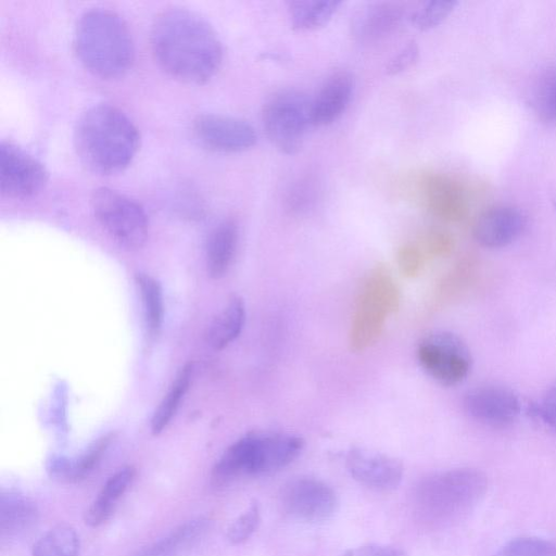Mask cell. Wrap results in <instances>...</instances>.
<instances>
[{
  "label": "cell",
  "mask_w": 556,
  "mask_h": 556,
  "mask_svg": "<svg viewBox=\"0 0 556 556\" xmlns=\"http://www.w3.org/2000/svg\"><path fill=\"white\" fill-rule=\"evenodd\" d=\"M151 47L159 65L187 84H204L219 70L223 46L213 27L186 9H169L155 18Z\"/></svg>",
  "instance_id": "1"
},
{
  "label": "cell",
  "mask_w": 556,
  "mask_h": 556,
  "mask_svg": "<svg viewBox=\"0 0 556 556\" xmlns=\"http://www.w3.org/2000/svg\"><path fill=\"white\" fill-rule=\"evenodd\" d=\"M74 144L80 161L90 170L111 175L123 170L132 161L139 134L123 111L110 104H98L77 121Z\"/></svg>",
  "instance_id": "2"
},
{
  "label": "cell",
  "mask_w": 556,
  "mask_h": 556,
  "mask_svg": "<svg viewBox=\"0 0 556 556\" xmlns=\"http://www.w3.org/2000/svg\"><path fill=\"white\" fill-rule=\"evenodd\" d=\"M488 479L473 468H455L422 478L412 495L417 520L442 528L464 519L485 496Z\"/></svg>",
  "instance_id": "3"
},
{
  "label": "cell",
  "mask_w": 556,
  "mask_h": 556,
  "mask_svg": "<svg viewBox=\"0 0 556 556\" xmlns=\"http://www.w3.org/2000/svg\"><path fill=\"white\" fill-rule=\"evenodd\" d=\"M74 43L83 65L101 78L121 77L134 62L130 31L123 18L108 9H92L81 15Z\"/></svg>",
  "instance_id": "4"
},
{
  "label": "cell",
  "mask_w": 556,
  "mask_h": 556,
  "mask_svg": "<svg viewBox=\"0 0 556 556\" xmlns=\"http://www.w3.org/2000/svg\"><path fill=\"white\" fill-rule=\"evenodd\" d=\"M301 437L282 432H251L232 443L211 473L212 484L224 486L244 476H263L291 464L302 452Z\"/></svg>",
  "instance_id": "5"
},
{
  "label": "cell",
  "mask_w": 556,
  "mask_h": 556,
  "mask_svg": "<svg viewBox=\"0 0 556 556\" xmlns=\"http://www.w3.org/2000/svg\"><path fill=\"white\" fill-rule=\"evenodd\" d=\"M400 305V292L389 271L377 266L363 279L350 329V345L364 351L380 337L388 316Z\"/></svg>",
  "instance_id": "6"
},
{
  "label": "cell",
  "mask_w": 556,
  "mask_h": 556,
  "mask_svg": "<svg viewBox=\"0 0 556 556\" xmlns=\"http://www.w3.org/2000/svg\"><path fill=\"white\" fill-rule=\"evenodd\" d=\"M309 99L295 89H283L270 96L263 105L262 123L271 144L285 154L302 148L312 125Z\"/></svg>",
  "instance_id": "7"
},
{
  "label": "cell",
  "mask_w": 556,
  "mask_h": 556,
  "mask_svg": "<svg viewBox=\"0 0 556 556\" xmlns=\"http://www.w3.org/2000/svg\"><path fill=\"white\" fill-rule=\"evenodd\" d=\"M91 207L97 220L119 245L129 250L143 245L148 237V218L136 201L102 187L93 191Z\"/></svg>",
  "instance_id": "8"
},
{
  "label": "cell",
  "mask_w": 556,
  "mask_h": 556,
  "mask_svg": "<svg viewBox=\"0 0 556 556\" xmlns=\"http://www.w3.org/2000/svg\"><path fill=\"white\" fill-rule=\"evenodd\" d=\"M424 370L442 386L462 382L471 368V355L466 342L456 333L435 330L424 336L416 349Z\"/></svg>",
  "instance_id": "9"
},
{
  "label": "cell",
  "mask_w": 556,
  "mask_h": 556,
  "mask_svg": "<svg viewBox=\"0 0 556 556\" xmlns=\"http://www.w3.org/2000/svg\"><path fill=\"white\" fill-rule=\"evenodd\" d=\"M279 503L289 517L316 523L333 516L338 498L332 488L323 480L298 477L282 486Z\"/></svg>",
  "instance_id": "10"
},
{
  "label": "cell",
  "mask_w": 556,
  "mask_h": 556,
  "mask_svg": "<svg viewBox=\"0 0 556 556\" xmlns=\"http://www.w3.org/2000/svg\"><path fill=\"white\" fill-rule=\"evenodd\" d=\"M48 173L33 155L8 141L0 144V191L11 199L36 195L46 186Z\"/></svg>",
  "instance_id": "11"
},
{
  "label": "cell",
  "mask_w": 556,
  "mask_h": 556,
  "mask_svg": "<svg viewBox=\"0 0 556 556\" xmlns=\"http://www.w3.org/2000/svg\"><path fill=\"white\" fill-rule=\"evenodd\" d=\"M195 138L204 147L219 152H241L257 140L253 126L244 119L219 115H199L193 122Z\"/></svg>",
  "instance_id": "12"
},
{
  "label": "cell",
  "mask_w": 556,
  "mask_h": 556,
  "mask_svg": "<svg viewBox=\"0 0 556 556\" xmlns=\"http://www.w3.org/2000/svg\"><path fill=\"white\" fill-rule=\"evenodd\" d=\"M465 412L475 420L504 428L513 424L520 413L515 392L497 384H483L469 390L463 400Z\"/></svg>",
  "instance_id": "13"
},
{
  "label": "cell",
  "mask_w": 556,
  "mask_h": 556,
  "mask_svg": "<svg viewBox=\"0 0 556 556\" xmlns=\"http://www.w3.org/2000/svg\"><path fill=\"white\" fill-rule=\"evenodd\" d=\"M345 466L359 484L379 492H389L399 486L403 478L402 463L390 455L353 447L345 457Z\"/></svg>",
  "instance_id": "14"
},
{
  "label": "cell",
  "mask_w": 556,
  "mask_h": 556,
  "mask_svg": "<svg viewBox=\"0 0 556 556\" xmlns=\"http://www.w3.org/2000/svg\"><path fill=\"white\" fill-rule=\"evenodd\" d=\"M422 201L437 218L457 223L468 212V200L464 186L443 173H427L419 180Z\"/></svg>",
  "instance_id": "15"
},
{
  "label": "cell",
  "mask_w": 556,
  "mask_h": 556,
  "mask_svg": "<svg viewBox=\"0 0 556 556\" xmlns=\"http://www.w3.org/2000/svg\"><path fill=\"white\" fill-rule=\"evenodd\" d=\"M527 218L516 206L496 204L483 210L475 219L472 236L477 243L489 249L509 245L525 231Z\"/></svg>",
  "instance_id": "16"
},
{
  "label": "cell",
  "mask_w": 556,
  "mask_h": 556,
  "mask_svg": "<svg viewBox=\"0 0 556 556\" xmlns=\"http://www.w3.org/2000/svg\"><path fill=\"white\" fill-rule=\"evenodd\" d=\"M405 16L395 2H374L361 8L352 20V34L361 43H376L394 33Z\"/></svg>",
  "instance_id": "17"
},
{
  "label": "cell",
  "mask_w": 556,
  "mask_h": 556,
  "mask_svg": "<svg viewBox=\"0 0 556 556\" xmlns=\"http://www.w3.org/2000/svg\"><path fill=\"white\" fill-rule=\"evenodd\" d=\"M355 89V79L346 71L331 74L311 103L313 126H326L337 121L348 109Z\"/></svg>",
  "instance_id": "18"
},
{
  "label": "cell",
  "mask_w": 556,
  "mask_h": 556,
  "mask_svg": "<svg viewBox=\"0 0 556 556\" xmlns=\"http://www.w3.org/2000/svg\"><path fill=\"white\" fill-rule=\"evenodd\" d=\"M239 242V227L235 219L227 218L211 232L206 245V268L212 278L223 277L235 258Z\"/></svg>",
  "instance_id": "19"
},
{
  "label": "cell",
  "mask_w": 556,
  "mask_h": 556,
  "mask_svg": "<svg viewBox=\"0 0 556 556\" xmlns=\"http://www.w3.org/2000/svg\"><path fill=\"white\" fill-rule=\"evenodd\" d=\"M245 319L242 299L231 296L225 307L216 315L207 330V342L215 350H223L241 332Z\"/></svg>",
  "instance_id": "20"
},
{
  "label": "cell",
  "mask_w": 556,
  "mask_h": 556,
  "mask_svg": "<svg viewBox=\"0 0 556 556\" xmlns=\"http://www.w3.org/2000/svg\"><path fill=\"white\" fill-rule=\"evenodd\" d=\"M37 517V508L28 497L15 491L1 494L0 529L2 533H17L28 528Z\"/></svg>",
  "instance_id": "21"
},
{
  "label": "cell",
  "mask_w": 556,
  "mask_h": 556,
  "mask_svg": "<svg viewBox=\"0 0 556 556\" xmlns=\"http://www.w3.org/2000/svg\"><path fill=\"white\" fill-rule=\"evenodd\" d=\"M339 1H291L288 11L292 27L308 31L326 25L340 7Z\"/></svg>",
  "instance_id": "22"
},
{
  "label": "cell",
  "mask_w": 556,
  "mask_h": 556,
  "mask_svg": "<svg viewBox=\"0 0 556 556\" xmlns=\"http://www.w3.org/2000/svg\"><path fill=\"white\" fill-rule=\"evenodd\" d=\"M193 372V365L186 364L177 374L169 390L164 395L151 420L153 434L161 433L175 415L182 397L189 389Z\"/></svg>",
  "instance_id": "23"
},
{
  "label": "cell",
  "mask_w": 556,
  "mask_h": 556,
  "mask_svg": "<svg viewBox=\"0 0 556 556\" xmlns=\"http://www.w3.org/2000/svg\"><path fill=\"white\" fill-rule=\"evenodd\" d=\"M530 105L542 122L556 126V66L547 67L535 79Z\"/></svg>",
  "instance_id": "24"
},
{
  "label": "cell",
  "mask_w": 556,
  "mask_h": 556,
  "mask_svg": "<svg viewBox=\"0 0 556 556\" xmlns=\"http://www.w3.org/2000/svg\"><path fill=\"white\" fill-rule=\"evenodd\" d=\"M79 540L75 530L60 525L42 534L33 546V556H77Z\"/></svg>",
  "instance_id": "25"
},
{
  "label": "cell",
  "mask_w": 556,
  "mask_h": 556,
  "mask_svg": "<svg viewBox=\"0 0 556 556\" xmlns=\"http://www.w3.org/2000/svg\"><path fill=\"white\" fill-rule=\"evenodd\" d=\"M136 282L140 290L148 330L154 336L160 331L163 321L162 288L155 278L147 274H138Z\"/></svg>",
  "instance_id": "26"
},
{
  "label": "cell",
  "mask_w": 556,
  "mask_h": 556,
  "mask_svg": "<svg viewBox=\"0 0 556 556\" xmlns=\"http://www.w3.org/2000/svg\"><path fill=\"white\" fill-rule=\"evenodd\" d=\"M206 519L199 517L192 519L178 528L162 540L155 542L148 548L143 549L138 556H167L193 538H195L204 528Z\"/></svg>",
  "instance_id": "27"
},
{
  "label": "cell",
  "mask_w": 556,
  "mask_h": 556,
  "mask_svg": "<svg viewBox=\"0 0 556 556\" xmlns=\"http://www.w3.org/2000/svg\"><path fill=\"white\" fill-rule=\"evenodd\" d=\"M457 1H427L412 14V23L419 30H428L440 25L456 8Z\"/></svg>",
  "instance_id": "28"
},
{
  "label": "cell",
  "mask_w": 556,
  "mask_h": 556,
  "mask_svg": "<svg viewBox=\"0 0 556 556\" xmlns=\"http://www.w3.org/2000/svg\"><path fill=\"white\" fill-rule=\"evenodd\" d=\"M493 556H556V546L536 536H521L503 545Z\"/></svg>",
  "instance_id": "29"
},
{
  "label": "cell",
  "mask_w": 556,
  "mask_h": 556,
  "mask_svg": "<svg viewBox=\"0 0 556 556\" xmlns=\"http://www.w3.org/2000/svg\"><path fill=\"white\" fill-rule=\"evenodd\" d=\"M261 511L257 502H253L238 516L227 529V539L232 544L245 542L257 529Z\"/></svg>",
  "instance_id": "30"
},
{
  "label": "cell",
  "mask_w": 556,
  "mask_h": 556,
  "mask_svg": "<svg viewBox=\"0 0 556 556\" xmlns=\"http://www.w3.org/2000/svg\"><path fill=\"white\" fill-rule=\"evenodd\" d=\"M113 437L110 433L99 438L77 460L73 462V481L83 479L94 468L112 442Z\"/></svg>",
  "instance_id": "31"
},
{
  "label": "cell",
  "mask_w": 556,
  "mask_h": 556,
  "mask_svg": "<svg viewBox=\"0 0 556 556\" xmlns=\"http://www.w3.org/2000/svg\"><path fill=\"white\" fill-rule=\"evenodd\" d=\"M135 475L136 469L132 466L121 468L106 480L98 495L106 502L116 505L118 498L130 485Z\"/></svg>",
  "instance_id": "32"
},
{
  "label": "cell",
  "mask_w": 556,
  "mask_h": 556,
  "mask_svg": "<svg viewBox=\"0 0 556 556\" xmlns=\"http://www.w3.org/2000/svg\"><path fill=\"white\" fill-rule=\"evenodd\" d=\"M529 412L556 432V381L549 386L539 401L529 405Z\"/></svg>",
  "instance_id": "33"
},
{
  "label": "cell",
  "mask_w": 556,
  "mask_h": 556,
  "mask_svg": "<svg viewBox=\"0 0 556 556\" xmlns=\"http://www.w3.org/2000/svg\"><path fill=\"white\" fill-rule=\"evenodd\" d=\"M315 187L309 179H301L292 187L287 198L288 208L292 212L306 210L314 201Z\"/></svg>",
  "instance_id": "34"
},
{
  "label": "cell",
  "mask_w": 556,
  "mask_h": 556,
  "mask_svg": "<svg viewBox=\"0 0 556 556\" xmlns=\"http://www.w3.org/2000/svg\"><path fill=\"white\" fill-rule=\"evenodd\" d=\"M419 56V48L415 41L407 42L394 54L386 66L388 75H397L413 66Z\"/></svg>",
  "instance_id": "35"
},
{
  "label": "cell",
  "mask_w": 556,
  "mask_h": 556,
  "mask_svg": "<svg viewBox=\"0 0 556 556\" xmlns=\"http://www.w3.org/2000/svg\"><path fill=\"white\" fill-rule=\"evenodd\" d=\"M397 264L403 275L415 277L422 266V253L414 244H404L397 251Z\"/></svg>",
  "instance_id": "36"
},
{
  "label": "cell",
  "mask_w": 556,
  "mask_h": 556,
  "mask_svg": "<svg viewBox=\"0 0 556 556\" xmlns=\"http://www.w3.org/2000/svg\"><path fill=\"white\" fill-rule=\"evenodd\" d=\"M425 247L431 255L444 256L453 250L454 239L448 232L434 229L427 233Z\"/></svg>",
  "instance_id": "37"
},
{
  "label": "cell",
  "mask_w": 556,
  "mask_h": 556,
  "mask_svg": "<svg viewBox=\"0 0 556 556\" xmlns=\"http://www.w3.org/2000/svg\"><path fill=\"white\" fill-rule=\"evenodd\" d=\"M114 507L115 505L97 496L84 515L85 523L92 528L101 526L111 517Z\"/></svg>",
  "instance_id": "38"
},
{
  "label": "cell",
  "mask_w": 556,
  "mask_h": 556,
  "mask_svg": "<svg viewBox=\"0 0 556 556\" xmlns=\"http://www.w3.org/2000/svg\"><path fill=\"white\" fill-rule=\"evenodd\" d=\"M342 556H408L404 551L382 544H367L349 549Z\"/></svg>",
  "instance_id": "39"
}]
</instances>
